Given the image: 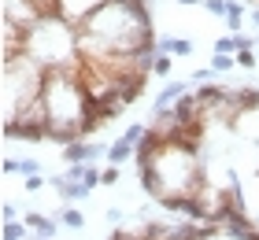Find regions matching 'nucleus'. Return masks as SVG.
I'll return each mask as SVG.
<instances>
[{"instance_id": "obj_1", "label": "nucleus", "mask_w": 259, "mask_h": 240, "mask_svg": "<svg viewBox=\"0 0 259 240\" xmlns=\"http://www.w3.org/2000/svg\"><path fill=\"white\" fill-rule=\"evenodd\" d=\"M0 78H4V122L15 118L22 107L45 96V81H49V67H41L30 52H22L8 63H0Z\"/></svg>"}, {"instance_id": "obj_2", "label": "nucleus", "mask_w": 259, "mask_h": 240, "mask_svg": "<svg viewBox=\"0 0 259 240\" xmlns=\"http://www.w3.org/2000/svg\"><path fill=\"white\" fill-rule=\"evenodd\" d=\"M26 52L41 67H63L78 56V26H70L63 15H45L26 30Z\"/></svg>"}, {"instance_id": "obj_3", "label": "nucleus", "mask_w": 259, "mask_h": 240, "mask_svg": "<svg viewBox=\"0 0 259 240\" xmlns=\"http://www.w3.org/2000/svg\"><path fill=\"white\" fill-rule=\"evenodd\" d=\"M49 129H52V118H49V104L41 96L30 107H22L15 118H8L4 137L8 140H49Z\"/></svg>"}, {"instance_id": "obj_4", "label": "nucleus", "mask_w": 259, "mask_h": 240, "mask_svg": "<svg viewBox=\"0 0 259 240\" xmlns=\"http://www.w3.org/2000/svg\"><path fill=\"white\" fill-rule=\"evenodd\" d=\"M244 89H248V104L233 118V133L248 144H259V89H252V85H244Z\"/></svg>"}, {"instance_id": "obj_5", "label": "nucleus", "mask_w": 259, "mask_h": 240, "mask_svg": "<svg viewBox=\"0 0 259 240\" xmlns=\"http://www.w3.org/2000/svg\"><path fill=\"white\" fill-rule=\"evenodd\" d=\"M0 19H11L19 26H37L41 22V11L30 4V0H0Z\"/></svg>"}, {"instance_id": "obj_6", "label": "nucleus", "mask_w": 259, "mask_h": 240, "mask_svg": "<svg viewBox=\"0 0 259 240\" xmlns=\"http://www.w3.org/2000/svg\"><path fill=\"white\" fill-rule=\"evenodd\" d=\"M104 4H108V0H60V15L70 22V26H81V22Z\"/></svg>"}, {"instance_id": "obj_7", "label": "nucleus", "mask_w": 259, "mask_h": 240, "mask_svg": "<svg viewBox=\"0 0 259 240\" xmlns=\"http://www.w3.org/2000/svg\"><path fill=\"white\" fill-rule=\"evenodd\" d=\"M108 152V148H100V144H85V140H74V144H67L63 148V163H97L100 155Z\"/></svg>"}, {"instance_id": "obj_8", "label": "nucleus", "mask_w": 259, "mask_h": 240, "mask_svg": "<svg viewBox=\"0 0 259 240\" xmlns=\"http://www.w3.org/2000/svg\"><path fill=\"white\" fill-rule=\"evenodd\" d=\"M104 159L115 163V166H122L126 159H137V144L130 140V137H119L115 144H108V152H104Z\"/></svg>"}, {"instance_id": "obj_9", "label": "nucleus", "mask_w": 259, "mask_h": 240, "mask_svg": "<svg viewBox=\"0 0 259 240\" xmlns=\"http://www.w3.org/2000/svg\"><path fill=\"white\" fill-rule=\"evenodd\" d=\"M189 85H193V81H182V78L167 81V89H163V92L156 96V111H163V107H174L185 92H189Z\"/></svg>"}, {"instance_id": "obj_10", "label": "nucleus", "mask_w": 259, "mask_h": 240, "mask_svg": "<svg viewBox=\"0 0 259 240\" xmlns=\"http://www.w3.org/2000/svg\"><path fill=\"white\" fill-rule=\"evenodd\" d=\"M174 115H178V122L182 126H196L200 122V104H196V96L193 92H185L178 104H174Z\"/></svg>"}, {"instance_id": "obj_11", "label": "nucleus", "mask_w": 259, "mask_h": 240, "mask_svg": "<svg viewBox=\"0 0 259 240\" xmlns=\"http://www.w3.org/2000/svg\"><path fill=\"white\" fill-rule=\"evenodd\" d=\"M137 233H141V240H174V225L170 222H145Z\"/></svg>"}, {"instance_id": "obj_12", "label": "nucleus", "mask_w": 259, "mask_h": 240, "mask_svg": "<svg viewBox=\"0 0 259 240\" xmlns=\"http://www.w3.org/2000/svg\"><path fill=\"white\" fill-rule=\"evenodd\" d=\"M156 48L167 56H193V41H185V37H159Z\"/></svg>"}, {"instance_id": "obj_13", "label": "nucleus", "mask_w": 259, "mask_h": 240, "mask_svg": "<svg viewBox=\"0 0 259 240\" xmlns=\"http://www.w3.org/2000/svg\"><path fill=\"white\" fill-rule=\"evenodd\" d=\"M26 225H30V229H37V233H52V229H56V218H45V214L30 211V214H26Z\"/></svg>"}, {"instance_id": "obj_14", "label": "nucleus", "mask_w": 259, "mask_h": 240, "mask_svg": "<svg viewBox=\"0 0 259 240\" xmlns=\"http://www.w3.org/2000/svg\"><path fill=\"white\" fill-rule=\"evenodd\" d=\"M60 222L67 225V229H81V225H85V214H81L78 207H63L60 211Z\"/></svg>"}, {"instance_id": "obj_15", "label": "nucleus", "mask_w": 259, "mask_h": 240, "mask_svg": "<svg viewBox=\"0 0 259 240\" xmlns=\"http://www.w3.org/2000/svg\"><path fill=\"white\" fill-rule=\"evenodd\" d=\"M204 240H252V236H237V233L222 229V225H207V229H204Z\"/></svg>"}, {"instance_id": "obj_16", "label": "nucleus", "mask_w": 259, "mask_h": 240, "mask_svg": "<svg viewBox=\"0 0 259 240\" xmlns=\"http://www.w3.org/2000/svg\"><path fill=\"white\" fill-rule=\"evenodd\" d=\"M226 22L233 33H241V22H244V8L237 4V0H230V11H226Z\"/></svg>"}, {"instance_id": "obj_17", "label": "nucleus", "mask_w": 259, "mask_h": 240, "mask_svg": "<svg viewBox=\"0 0 259 240\" xmlns=\"http://www.w3.org/2000/svg\"><path fill=\"white\" fill-rule=\"evenodd\" d=\"M211 67L219 70V74H226V70H233L237 67V56H226V52H215L211 56Z\"/></svg>"}, {"instance_id": "obj_18", "label": "nucleus", "mask_w": 259, "mask_h": 240, "mask_svg": "<svg viewBox=\"0 0 259 240\" xmlns=\"http://www.w3.org/2000/svg\"><path fill=\"white\" fill-rule=\"evenodd\" d=\"M255 63H259V52H255V48H241V52H237V67H241V70H255Z\"/></svg>"}, {"instance_id": "obj_19", "label": "nucleus", "mask_w": 259, "mask_h": 240, "mask_svg": "<svg viewBox=\"0 0 259 240\" xmlns=\"http://www.w3.org/2000/svg\"><path fill=\"white\" fill-rule=\"evenodd\" d=\"M30 225L26 222H4V240H22Z\"/></svg>"}, {"instance_id": "obj_20", "label": "nucleus", "mask_w": 259, "mask_h": 240, "mask_svg": "<svg viewBox=\"0 0 259 240\" xmlns=\"http://www.w3.org/2000/svg\"><path fill=\"white\" fill-rule=\"evenodd\" d=\"M215 74H219L215 67H200V70H193V78H189V81H193V85H207V81L215 78Z\"/></svg>"}, {"instance_id": "obj_21", "label": "nucleus", "mask_w": 259, "mask_h": 240, "mask_svg": "<svg viewBox=\"0 0 259 240\" xmlns=\"http://www.w3.org/2000/svg\"><path fill=\"white\" fill-rule=\"evenodd\" d=\"M152 74H159V78L170 74V56L167 52H156V67H152Z\"/></svg>"}, {"instance_id": "obj_22", "label": "nucleus", "mask_w": 259, "mask_h": 240, "mask_svg": "<svg viewBox=\"0 0 259 240\" xmlns=\"http://www.w3.org/2000/svg\"><path fill=\"white\" fill-rule=\"evenodd\" d=\"M215 52H226V56H237V41H233V33H226V37L215 41Z\"/></svg>"}, {"instance_id": "obj_23", "label": "nucleus", "mask_w": 259, "mask_h": 240, "mask_svg": "<svg viewBox=\"0 0 259 240\" xmlns=\"http://www.w3.org/2000/svg\"><path fill=\"white\" fill-rule=\"evenodd\" d=\"M204 8L211 11V15H222V19H226V11H230V0H204Z\"/></svg>"}, {"instance_id": "obj_24", "label": "nucleus", "mask_w": 259, "mask_h": 240, "mask_svg": "<svg viewBox=\"0 0 259 240\" xmlns=\"http://www.w3.org/2000/svg\"><path fill=\"white\" fill-rule=\"evenodd\" d=\"M100 185H119V166L108 163V170H100Z\"/></svg>"}, {"instance_id": "obj_25", "label": "nucleus", "mask_w": 259, "mask_h": 240, "mask_svg": "<svg viewBox=\"0 0 259 240\" xmlns=\"http://www.w3.org/2000/svg\"><path fill=\"white\" fill-rule=\"evenodd\" d=\"M22 181H26V192H37V188L49 185V177H41V174H26Z\"/></svg>"}, {"instance_id": "obj_26", "label": "nucleus", "mask_w": 259, "mask_h": 240, "mask_svg": "<svg viewBox=\"0 0 259 240\" xmlns=\"http://www.w3.org/2000/svg\"><path fill=\"white\" fill-rule=\"evenodd\" d=\"M0 214H4V222H19V207L11 200H4V207H0Z\"/></svg>"}, {"instance_id": "obj_27", "label": "nucleus", "mask_w": 259, "mask_h": 240, "mask_svg": "<svg viewBox=\"0 0 259 240\" xmlns=\"http://www.w3.org/2000/svg\"><path fill=\"white\" fill-rule=\"evenodd\" d=\"M145 129H148L145 122H137V126H130V129H126V133H122V137H130V140H134V144H137L141 137H145Z\"/></svg>"}, {"instance_id": "obj_28", "label": "nucleus", "mask_w": 259, "mask_h": 240, "mask_svg": "<svg viewBox=\"0 0 259 240\" xmlns=\"http://www.w3.org/2000/svg\"><path fill=\"white\" fill-rule=\"evenodd\" d=\"M22 174H41V163L37 159H22Z\"/></svg>"}, {"instance_id": "obj_29", "label": "nucleus", "mask_w": 259, "mask_h": 240, "mask_svg": "<svg viewBox=\"0 0 259 240\" xmlns=\"http://www.w3.org/2000/svg\"><path fill=\"white\" fill-rule=\"evenodd\" d=\"M104 218L115 225V222H122V211H119V207H108V214H104Z\"/></svg>"}, {"instance_id": "obj_30", "label": "nucleus", "mask_w": 259, "mask_h": 240, "mask_svg": "<svg viewBox=\"0 0 259 240\" xmlns=\"http://www.w3.org/2000/svg\"><path fill=\"white\" fill-rule=\"evenodd\" d=\"M248 19H252L255 26H259V8H252V11H248Z\"/></svg>"}, {"instance_id": "obj_31", "label": "nucleus", "mask_w": 259, "mask_h": 240, "mask_svg": "<svg viewBox=\"0 0 259 240\" xmlns=\"http://www.w3.org/2000/svg\"><path fill=\"white\" fill-rule=\"evenodd\" d=\"M33 240H52V236H49V233H41V236H33Z\"/></svg>"}, {"instance_id": "obj_32", "label": "nucleus", "mask_w": 259, "mask_h": 240, "mask_svg": "<svg viewBox=\"0 0 259 240\" xmlns=\"http://www.w3.org/2000/svg\"><path fill=\"white\" fill-rule=\"evenodd\" d=\"M178 4H200V0H178Z\"/></svg>"}, {"instance_id": "obj_33", "label": "nucleus", "mask_w": 259, "mask_h": 240, "mask_svg": "<svg viewBox=\"0 0 259 240\" xmlns=\"http://www.w3.org/2000/svg\"><path fill=\"white\" fill-rule=\"evenodd\" d=\"M255 52H259V37H255Z\"/></svg>"}]
</instances>
